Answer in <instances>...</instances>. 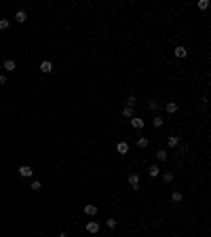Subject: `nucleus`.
Segmentation results:
<instances>
[{
	"label": "nucleus",
	"instance_id": "obj_22",
	"mask_svg": "<svg viewBox=\"0 0 211 237\" xmlns=\"http://www.w3.org/2000/svg\"><path fill=\"white\" fill-rule=\"evenodd\" d=\"M207 7H209V2H207V0H200V2H199V9H200V11H205Z\"/></svg>",
	"mask_w": 211,
	"mask_h": 237
},
{
	"label": "nucleus",
	"instance_id": "obj_26",
	"mask_svg": "<svg viewBox=\"0 0 211 237\" xmlns=\"http://www.w3.org/2000/svg\"><path fill=\"white\" fill-rule=\"evenodd\" d=\"M0 85H6V76H2V74H0Z\"/></svg>",
	"mask_w": 211,
	"mask_h": 237
},
{
	"label": "nucleus",
	"instance_id": "obj_18",
	"mask_svg": "<svg viewBox=\"0 0 211 237\" xmlns=\"http://www.w3.org/2000/svg\"><path fill=\"white\" fill-rule=\"evenodd\" d=\"M137 146H140V148H146V146H148V138H140V140H137Z\"/></svg>",
	"mask_w": 211,
	"mask_h": 237
},
{
	"label": "nucleus",
	"instance_id": "obj_11",
	"mask_svg": "<svg viewBox=\"0 0 211 237\" xmlns=\"http://www.w3.org/2000/svg\"><path fill=\"white\" fill-rule=\"evenodd\" d=\"M158 172H161L158 165H150V167H148V176H150V178H156V176H158Z\"/></svg>",
	"mask_w": 211,
	"mask_h": 237
},
{
	"label": "nucleus",
	"instance_id": "obj_8",
	"mask_svg": "<svg viewBox=\"0 0 211 237\" xmlns=\"http://www.w3.org/2000/svg\"><path fill=\"white\" fill-rule=\"evenodd\" d=\"M186 55H188V49L184 47V45L175 47V57H186Z\"/></svg>",
	"mask_w": 211,
	"mask_h": 237
},
{
	"label": "nucleus",
	"instance_id": "obj_21",
	"mask_svg": "<svg viewBox=\"0 0 211 237\" xmlns=\"http://www.w3.org/2000/svg\"><path fill=\"white\" fill-rule=\"evenodd\" d=\"M148 108H150V110H156V108H158V102H156V100H150V102H148Z\"/></svg>",
	"mask_w": 211,
	"mask_h": 237
},
{
	"label": "nucleus",
	"instance_id": "obj_7",
	"mask_svg": "<svg viewBox=\"0 0 211 237\" xmlns=\"http://www.w3.org/2000/svg\"><path fill=\"white\" fill-rule=\"evenodd\" d=\"M84 214H87V216H95V214H97V205H93V203L84 205Z\"/></svg>",
	"mask_w": 211,
	"mask_h": 237
},
{
	"label": "nucleus",
	"instance_id": "obj_20",
	"mask_svg": "<svg viewBox=\"0 0 211 237\" xmlns=\"http://www.w3.org/2000/svg\"><path fill=\"white\" fill-rule=\"evenodd\" d=\"M30 186H32V190H40V189H42V184H40L38 180H34V182H32Z\"/></svg>",
	"mask_w": 211,
	"mask_h": 237
},
{
	"label": "nucleus",
	"instance_id": "obj_10",
	"mask_svg": "<svg viewBox=\"0 0 211 237\" xmlns=\"http://www.w3.org/2000/svg\"><path fill=\"white\" fill-rule=\"evenodd\" d=\"M15 68H17V66H15L13 59H4V70H6V72H13Z\"/></svg>",
	"mask_w": 211,
	"mask_h": 237
},
{
	"label": "nucleus",
	"instance_id": "obj_24",
	"mask_svg": "<svg viewBox=\"0 0 211 237\" xmlns=\"http://www.w3.org/2000/svg\"><path fill=\"white\" fill-rule=\"evenodd\" d=\"M9 28V19H0V30H6Z\"/></svg>",
	"mask_w": 211,
	"mask_h": 237
},
{
	"label": "nucleus",
	"instance_id": "obj_12",
	"mask_svg": "<svg viewBox=\"0 0 211 237\" xmlns=\"http://www.w3.org/2000/svg\"><path fill=\"white\" fill-rule=\"evenodd\" d=\"M167 144L173 148V146H177V144H179V138H177V136H169V138H167Z\"/></svg>",
	"mask_w": 211,
	"mask_h": 237
},
{
	"label": "nucleus",
	"instance_id": "obj_1",
	"mask_svg": "<svg viewBox=\"0 0 211 237\" xmlns=\"http://www.w3.org/2000/svg\"><path fill=\"white\" fill-rule=\"evenodd\" d=\"M129 184H131V189H133V190H137V189H140V176H137V174H131V176H129Z\"/></svg>",
	"mask_w": 211,
	"mask_h": 237
},
{
	"label": "nucleus",
	"instance_id": "obj_4",
	"mask_svg": "<svg viewBox=\"0 0 211 237\" xmlns=\"http://www.w3.org/2000/svg\"><path fill=\"white\" fill-rule=\"evenodd\" d=\"M51 70H53V64H51L49 59H45V61L40 64V72H45V74H49Z\"/></svg>",
	"mask_w": 211,
	"mask_h": 237
},
{
	"label": "nucleus",
	"instance_id": "obj_14",
	"mask_svg": "<svg viewBox=\"0 0 211 237\" xmlns=\"http://www.w3.org/2000/svg\"><path fill=\"white\" fill-rule=\"evenodd\" d=\"M123 117L125 118H133V108H125V110H123Z\"/></svg>",
	"mask_w": 211,
	"mask_h": 237
},
{
	"label": "nucleus",
	"instance_id": "obj_17",
	"mask_svg": "<svg viewBox=\"0 0 211 237\" xmlns=\"http://www.w3.org/2000/svg\"><path fill=\"white\" fill-rule=\"evenodd\" d=\"M135 102H137V100H135L133 95H129V97H127V108H133V106H135Z\"/></svg>",
	"mask_w": 211,
	"mask_h": 237
},
{
	"label": "nucleus",
	"instance_id": "obj_9",
	"mask_svg": "<svg viewBox=\"0 0 211 237\" xmlns=\"http://www.w3.org/2000/svg\"><path fill=\"white\" fill-rule=\"evenodd\" d=\"M25 19H28L25 11H17V13H15V21H17V24H24Z\"/></svg>",
	"mask_w": 211,
	"mask_h": 237
},
{
	"label": "nucleus",
	"instance_id": "obj_16",
	"mask_svg": "<svg viewBox=\"0 0 211 237\" xmlns=\"http://www.w3.org/2000/svg\"><path fill=\"white\" fill-rule=\"evenodd\" d=\"M171 199H173L175 203H179V201H182V193H179V190H175V193L171 195Z\"/></svg>",
	"mask_w": 211,
	"mask_h": 237
},
{
	"label": "nucleus",
	"instance_id": "obj_5",
	"mask_svg": "<svg viewBox=\"0 0 211 237\" xmlns=\"http://www.w3.org/2000/svg\"><path fill=\"white\" fill-rule=\"evenodd\" d=\"M177 102H167V104H165V110H167V112H169V114H173V112H177Z\"/></svg>",
	"mask_w": 211,
	"mask_h": 237
},
{
	"label": "nucleus",
	"instance_id": "obj_25",
	"mask_svg": "<svg viewBox=\"0 0 211 237\" xmlns=\"http://www.w3.org/2000/svg\"><path fill=\"white\" fill-rule=\"evenodd\" d=\"M171 180H173V174H171V172H167V174H165V182H171Z\"/></svg>",
	"mask_w": 211,
	"mask_h": 237
},
{
	"label": "nucleus",
	"instance_id": "obj_13",
	"mask_svg": "<svg viewBox=\"0 0 211 237\" xmlns=\"http://www.w3.org/2000/svg\"><path fill=\"white\" fill-rule=\"evenodd\" d=\"M131 125H133L135 129H141V127H144V118H131Z\"/></svg>",
	"mask_w": 211,
	"mask_h": 237
},
{
	"label": "nucleus",
	"instance_id": "obj_6",
	"mask_svg": "<svg viewBox=\"0 0 211 237\" xmlns=\"http://www.w3.org/2000/svg\"><path fill=\"white\" fill-rule=\"evenodd\" d=\"M87 231H89V233H99V222H95V220H91V222H89V225H87Z\"/></svg>",
	"mask_w": 211,
	"mask_h": 237
},
{
	"label": "nucleus",
	"instance_id": "obj_19",
	"mask_svg": "<svg viewBox=\"0 0 211 237\" xmlns=\"http://www.w3.org/2000/svg\"><path fill=\"white\" fill-rule=\"evenodd\" d=\"M156 159H158V161H167V153H165V150H158V153H156Z\"/></svg>",
	"mask_w": 211,
	"mask_h": 237
},
{
	"label": "nucleus",
	"instance_id": "obj_3",
	"mask_svg": "<svg viewBox=\"0 0 211 237\" xmlns=\"http://www.w3.org/2000/svg\"><path fill=\"white\" fill-rule=\"evenodd\" d=\"M116 153L118 154H127V153H129V144H127V142H118L116 144Z\"/></svg>",
	"mask_w": 211,
	"mask_h": 237
},
{
	"label": "nucleus",
	"instance_id": "obj_27",
	"mask_svg": "<svg viewBox=\"0 0 211 237\" xmlns=\"http://www.w3.org/2000/svg\"><path fill=\"white\" fill-rule=\"evenodd\" d=\"M59 237H70V235H68V233H66V231H63V233H59Z\"/></svg>",
	"mask_w": 211,
	"mask_h": 237
},
{
	"label": "nucleus",
	"instance_id": "obj_2",
	"mask_svg": "<svg viewBox=\"0 0 211 237\" xmlns=\"http://www.w3.org/2000/svg\"><path fill=\"white\" fill-rule=\"evenodd\" d=\"M32 174H34V169H32L30 165H21V167H19V176H24V178H30Z\"/></svg>",
	"mask_w": 211,
	"mask_h": 237
},
{
	"label": "nucleus",
	"instance_id": "obj_23",
	"mask_svg": "<svg viewBox=\"0 0 211 237\" xmlns=\"http://www.w3.org/2000/svg\"><path fill=\"white\" fill-rule=\"evenodd\" d=\"M106 225H108V229H114V226H116V220H114V218H108Z\"/></svg>",
	"mask_w": 211,
	"mask_h": 237
},
{
	"label": "nucleus",
	"instance_id": "obj_15",
	"mask_svg": "<svg viewBox=\"0 0 211 237\" xmlns=\"http://www.w3.org/2000/svg\"><path fill=\"white\" fill-rule=\"evenodd\" d=\"M152 125H154V127H161V125H163V117H158V114H156V117H154V121H152Z\"/></svg>",
	"mask_w": 211,
	"mask_h": 237
}]
</instances>
